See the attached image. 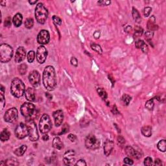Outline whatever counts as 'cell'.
<instances>
[{
    "label": "cell",
    "mask_w": 166,
    "mask_h": 166,
    "mask_svg": "<svg viewBox=\"0 0 166 166\" xmlns=\"http://www.w3.org/2000/svg\"><path fill=\"white\" fill-rule=\"evenodd\" d=\"M34 21L33 18H27L25 22V26L27 29H31L33 27Z\"/></svg>",
    "instance_id": "35"
},
{
    "label": "cell",
    "mask_w": 166,
    "mask_h": 166,
    "mask_svg": "<svg viewBox=\"0 0 166 166\" xmlns=\"http://www.w3.org/2000/svg\"><path fill=\"white\" fill-rule=\"evenodd\" d=\"M26 57V51L24 47H19L16 50L14 60L17 63L22 62Z\"/></svg>",
    "instance_id": "16"
},
{
    "label": "cell",
    "mask_w": 166,
    "mask_h": 166,
    "mask_svg": "<svg viewBox=\"0 0 166 166\" xmlns=\"http://www.w3.org/2000/svg\"><path fill=\"white\" fill-rule=\"evenodd\" d=\"M85 146L88 149H97L100 146V141L94 135L90 134L85 140Z\"/></svg>",
    "instance_id": "8"
},
{
    "label": "cell",
    "mask_w": 166,
    "mask_h": 166,
    "mask_svg": "<svg viewBox=\"0 0 166 166\" xmlns=\"http://www.w3.org/2000/svg\"><path fill=\"white\" fill-rule=\"evenodd\" d=\"M113 147H114V143L112 141H110V140H107V141H105V144H104V153L107 156V157H108L110 153L112 152V150H113Z\"/></svg>",
    "instance_id": "18"
},
{
    "label": "cell",
    "mask_w": 166,
    "mask_h": 166,
    "mask_svg": "<svg viewBox=\"0 0 166 166\" xmlns=\"http://www.w3.org/2000/svg\"><path fill=\"white\" fill-rule=\"evenodd\" d=\"M158 149L162 152H165L166 151V141L165 140H162L158 142L157 145Z\"/></svg>",
    "instance_id": "28"
},
{
    "label": "cell",
    "mask_w": 166,
    "mask_h": 166,
    "mask_svg": "<svg viewBox=\"0 0 166 166\" xmlns=\"http://www.w3.org/2000/svg\"><path fill=\"white\" fill-rule=\"evenodd\" d=\"M125 152L129 157L132 158L140 159L142 157V151L141 149L137 147H132V146H127L125 148Z\"/></svg>",
    "instance_id": "10"
},
{
    "label": "cell",
    "mask_w": 166,
    "mask_h": 166,
    "mask_svg": "<svg viewBox=\"0 0 166 166\" xmlns=\"http://www.w3.org/2000/svg\"><path fill=\"white\" fill-rule=\"evenodd\" d=\"M50 36L49 33L47 30H40L37 36V41L40 44H46L49 42Z\"/></svg>",
    "instance_id": "14"
},
{
    "label": "cell",
    "mask_w": 166,
    "mask_h": 166,
    "mask_svg": "<svg viewBox=\"0 0 166 166\" xmlns=\"http://www.w3.org/2000/svg\"><path fill=\"white\" fill-rule=\"evenodd\" d=\"M144 165H152V160L151 157H147L144 160Z\"/></svg>",
    "instance_id": "41"
},
{
    "label": "cell",
    "mask_w": 166,
    "mask_h": 166,
    "mask_svg": "<svg viewBox=\"0 0 166 166\" xmlns=\"http://www.w3.org/2000/svg\"><path fill=\"white\" fill-rule=\"evenodd\" d=\"M53 22H54L56 25H60L61 24H62V19H61L59 17L57 16H53Z\"/></svg>",
    "instance_id": "40"
},
{
    "label": "cell",
    "mask_w": 166,
    "mask_h": 166,
    "mask_svg": "<svg viewBox=\"0 0 166 166\" xmlns=\"http://www.w3.org/2000/svg\"><path fill=\"white\" fill-rule=\"evenodd\" d=\"M68 138L69 139L71 142H75L77 140V136L73 134H69L68 136Z\"/></svg>",
    "instance_id": "44"
},
{
    "label": "cell",
    "mask_w": 166,
    "mask_h": 166,
    "mask_svg": "<svg viewBox=\"0 0 166 166\" xmlns=\"http://www.w3.org/2000/svg\"><path fill=\"white\" fill-rule=\"evenodd\" d=\"M51 127H52V123L49 116L46 113H44L41 117L39 122V128L40 132L42 134H46L51 130Z\"/></svg>",
    "instance_id": "6"
},
{
    "label": "cell",
    "mask_w": 166,
    "mask_h": 166,
    "mask_svg": "<svg viewBox=\"0 0 166 166\" xmlns=\"http://www.w3.org/2000/svg\"><path fill=\"white\" fill-rule=\"evenodd\" d=\"M23 16L20 13H17L13 19V22L16 27H19L22 24Z\"/></svg>",
    "instance_id": "21"
},
{
    "label": "cell",
    "mask_w": 166,
    "mask_h": 166,
    "mask_svg": "<svg viewBox=\"0 0 166 166\" xmlns=\"http://www.w3.org/2000/svg\"><path fill=\"white\" fill-rule=\"evenodd\" d=\"M18 71H19V74L21 75H24L26 73L27 70V66L25 64H22L21 65L18 66Z\"/></svg>",
    "instance_id": "29"
},
{
    "label": "cell",
    "mask_w": 166,
    "mask_h": 166,
    "mask_svg": "<svg viewBox=\"0 0 166 166\" xmlns=\"http://www.w3.org/2000/svg\"><path fill=\"white\" fill-rule=\"evenodd\" d=\"M112 112L113 114H119V112L118 110V108H117L116 106L113 105V108L112 110Z\"/></svg>",
    "instance_id": "51"
},
{
    "label": "cell",
    "mask_w": 166,
    "mask_h": 166,
    "mask_svg": "<svg viewBox=\"0 0 166 166\" xmlns=\"http://www.w3.org/2000/svg\"><path fill=\"white\" fill-rule=\"evenodd\" d=\"M64 163L67 165H71L74 164L75 161V152L74 150H69L64 155L63 158Z\"/></svg>",
    "instance_id": "13"
},
{
    "label": "cell",
    "mask_w": 166,
    "mask_h": 166,
    "mask_svg": "<svg viewBox=\"0 0 166 166\" xmlns=\"http://www.w3.org/2000/svg\"><path fill=\"white\" fill-rule=\"evenodd\" d=\"M71 64H72L73 66H74L77 67L78 66V61H77V59L75 57H72L71 58Z\"/></svg>",
    "instance_id": "47"
},
{
    "label": "cell",
    "mask_w": 166,
    "mask_h": 166,
    "mask_svg": "<svg viewBox=\"0 0 166 166\" xmlns=\"http://www.w3.org/2000/svg\"><path fill=\"white\" fill-rule=\"evenodd\" d=\"M97 93H98V94L99 95L100 97L102 98V100H104L105 101H106L107 103V105H108V104L109 102H107V99H108V95H107V93L105 90H104L103 88H99L97 90Z\"/></svg>",
    "instance_id": "23"
},
{
    "label": "cell",
    "mask_w": 166,
    "mask_h": 166,
    "mask_svg": "<svg viewBox=\"0 0 166 166\" xmlns=\"http://www.w3.org/2000/svg\"><path fill=\"white\" fill-rule=\"evenodd\" d=\"M15 135L18 139H23L29 135V130L27 125L21 123L16 127L15 130Z\"/></svg>",
    "instance_id": "9"
},
{
    "label": "cell",
    "mask_w": 166,
    "mask_h": 166,
    "mask_svg": "<svg viewBox=\"0 0 166 166\" xmlns=\"http://www.w3.org/2000/svg\"><path fill=\"white\" fill-rule=\"evenodd\" d=\"M132 16L134 18V19L136 20V22L137 23H140L141 22V18L140 17V14H139L138 11H137L136 8H135L134 7L132 8Z\"/></svg>",
    "instance_id": "27"
},
{
    "label": "cell",
    "mask_w": 166,
    "mask_h": 166,
    "mask_svg": "<svg viewBox=\"0 0 166 166\" xmlns=\"http://www.w3.org/2000/svg\"><path fill=\"white\" fill-rule=\"evenodd\" d=\"M53 147L55 149L58 150H60L63 148V143L61 141L60 138L58 136L55 138L53 140Z\"/></svg>",
    "instance_id": "22"
},
{
    "label": "cell",
    "mask_w": 166,
    "mask_h": 166,
    "mask_svg": "<svg viewBox=\"0 0 166 166\" xmlns=\"http://www.w3.org/2000/svg\"><path fill=\"white\" fill-rule=\"evenodd\" d=\"M13 56L12 47L7 44H3L0 46V60L2 63H6L11 60Z\"/></svg>",
    "instance_id": "4"
},
{
    "label": "cell",
    "mask_w": 166,
    "mask_h": 166,
    "mask_svg": "<svg viewBox=\"0 0 166 166\" xmlns=\"http://www.w3.org/2000/svg\"><path fill=\"white\" fill-rule=\"evenodd\" d=\"M154 36V33L152 31H151V30H149V31H147V32H145V38L147 39L148 41H150L151 39L152 38V36Z\"/></svg>",
    "instance_id": "38"
},
{
    "label": "cell",
    "mask_w": 166,
    "mask_h": 166,
    "mask_svg": "<svg viewBox=\"0 0 166 166\" xmlns=\"http://www.w3.org/2000/svg\"><path fill=\"white\" fill-rule=\"evenodd\" d=\"M35 53L34 51H30L27 54V60L29 63H31L34 61L35 59Z\"/></svg>",
    "instance_id": "37"
},
{
    "label": "cell",
    "mask_w": 166,
    "mask_h": 166,
    "mask_svg": "<svg viewBox=\"0 0 166 166\" xmlns=\"http://www.w3.org/2000/svg\"><path fill=\"white\" fill-rule=\"evenodd\" d=\"M91 48L96 52H97L99 54L101 55L102 53V50L101 49V46L99 45L96 44H91Z\"/></svg>",
    "instance_id": "31"
},
{
    "label": "cell",
    "mask_w": 166,
    "mask_h": 166,
    "mask_svg": "<svg viewBox=\"0 0 166 166\" xmlns=\"http://www.w3.org/2000/svg\"><path fill=\"white\" fill-rule=\"evenodd\" d=\"M18 118V110L16 108H11L6 111L4 115V119L6 122L13 123Z\"/></svg>",
    "instance_id": "11"
},
{
    "label": "cell",
    "mask_w": 166,
    "mask_h": 166,
    "mask_svg": "<svg viewBox=\"0 0 166 166\" xmlns=\"http://www.w3.org/2000/svg\"><path fill=\"white\" fill-rule=\"evenodd\" d=\"M48 17L47 8L41 3H38L35 8V18L36 21L40 24H44Z\"/></svg>",
    "instance_id": "3"
},
{
    "label": "cell",
    "mask_w": 166,
    "mask_h": 166,
    "mask_svg": "<svg viewBox=\"0 0 166 166\" xmlns=\"http://www.w3.org/2000/svg\"><path fill=\"white\" fill-rule=\"evenodd\" d=\"M99 36H100V33L99 32V31H96L95 33L94 34V36L96 39L99 38Z\"/></svg>",
    "instance_id": "54"
},
{
    "label": "cell",
    "mask_w": 166,
    "mask_h": 166,
    "mask_svg": "<svg viewBox=\"0 0 166 166\" xmlns=\"http://www.w3.org/2000/svg\"><path fill=\"white\" fill-rule=\"evenodd\" d=\"M25 98L29 101H35L36 96H35V91L33 88H28L25 92Z\"/></svg>",
    "instance_id": "19"
},
{
    "label": "cell",
    "mask_w": 166,
    "mask_h": 166,
    "mask_svg": "<svg viewBox=\"0 0 166 166\" xmlns=\"http://www.w3.org/2000/svg\"><path fill=\"white\" fill-rule=\"evenodd\" d=\"M29 80L30 83L35 87H37L40 84V75L38 71L36 70L30 72L29 75Z\"/></svg>",
    "instance_id": "15"
},
{
    "label": "cell",
    "mask_w": 166,
    "mask_h": 166,
    "mask_svg": "<svg viewBox=\"0 0 166 166\" xmlns=\"http://www.w3.org/2000/svg\"><path fill=\"white\" fill-rule=\"evenodd\" d=\"M154 165H158V166L162 165V161H161V160L158 159V158L156 159V160H155V162H154Z\"/></svg>",
    "instance_id": "53"
},
{
    "label": "cell",
    "mask_w": 166,
    "mask_h": 166,
    "mask_svg": "<svg viewBox=\"0 0 166 166\" xmlns=\"http://www.w3.org/2000/svg\"><path fill=\"white\" fill-rule=\"evenodd\" d=\"M0 98H1V101H0V107H1V110H3L4 108L5 105V100L4 97V92L1 91L0 94Z\"/></svg>",
    "instance_id": "36"
},
{
    "label": "cell",
    "mask_w": 166,
    "mask_h": 166,
    "mask_svg": "<svg viewBox=\"0 0 166 166\" xmlns=\"http://www.w3.org/2000/svg\"><path fill=\"white\" fill-rule=\"evenodd\" d=\"M43 84L48 91H53L57 86V77L55 70L53 66H48L44 69L43 73Z\"/></svg>",
    "instance_id": "1"
},
{
    "label": "cell",
    "mask_w": 166,
    "mask_h": 166,
    "mask_svg": "<svg viewBox=\"0 0 166 166\" xmlns=\"http://www.w3.org/2000/svg\"><path fill=\"white\" fill-rule=\"evenodd\" d=\"M118 141L119 143H121V144H123L125 142V139L121 136H118Z\"/></svg>",
    "instance_id": "52"
},
{
    "label": "cell",
    "mask_w": 166,
    "mask_h": 166,
    "mask_svg": "<svg viewBox=\"0 0 166 166\" xmlns=\"http://www.w3.org/2000/svg\"><path fill=\"white\" fill-rule=\"evenodd\" d=\"M144 43H145V42H144L143 41V40H138L137 41L135 42V46H136V48L140 49Z\"/></svg>",
    "instance_id": "42"
},
{
    "label": "cell",
    "mask_w": 166,
    "mask_h": 166,
    "mask_svg": "<svg viewBox=\"0 0 166 166\" xmlns=\"http://www.w3.org/2000/svg\"><path fill=\"white\" fill-rule=\"evenodd\" d=\"M20 111L23 116L29 119H31L36 112L35 106L31 102H25L23 104L21 107Z\"/></svg>",
    "instance_id": "5"
},
{
    "label": "cell",
    "mask_w": 166,
    "mask_h": 166,
    "mask_svg": "<svg viewBox=\"0 0 166 166\" xmlns=\"http://www.w3.org/2000/svg\"><path fill=\"white\" fill-rule=\"evenodd\" d=\"M124 162L125 163H126V164H128V165H132L133 163H134V162H133V161H132V160L130 159V158H125V159H124Z\"/></svg>",
    "instance_id": "50"
},
{
    "label": "cell",
    "mask_w": 166,
    "mask_h": 166,
    "mask_svg": "<svg viewBox=\"0 0 166 166\" xmlns=\"http://www.w3.org/2000/svg\"><path fill=\"white\" fill-rule=\"evenodd\" d=\"M99 5L102 6H107L108 5L110 4V1H99V2H97Z\"/></svg>",
    "instance_id": "46"
},
{
    "label": "cell",
    "mask_w": 166,
    "mask_h": 166,
    "mask_svg": "<svg viewBox=\"0 0 166 166\" xmlns=\"http://www.w3.org/2000/svg\"><path fill=\"white\" fill-rule=\"evenodd\" d=\"M121 100L122 102H123L125 105L127 106L129 104V102H130V101H131V97L127 94H124L123 96V97H122Z\"/></svg>",
    "instance_id": "33"
},
{
    "label": "cell",
    "mask_w": 166,
    "mask_h": 166,
    "mask_svg": "<svg viewBox=\"0 0 166 166\" xmlns=\"http://www.w3.org/2000/svg\"><path fill=\"white\" fill-rule=\"evenodd\" d=\"M141 134L145 137H150L152 135V128L149 126H145L141 129Z\"/></svg>",
    "instance_id": "24"
},
{
    "label": "cell",
    "mask_w": 166,
    "mask_h": 166,
    "mask_svg": "<svg viewBox=\"0 0 166 166\" xmlns=\"http://www.w3.org/2000/svg\"><path fill=\"white\" fill-rule=\"evenodd\" d=\"M36 2H37V0H35V1H29V3L31 5L35 4V3H36Z\"/></svg>",
    "instance_id": "57"
},
{
    "label": "cell",
    "mask_w": 166,
    "mask_h": 166,
    "mask_svg": "<svg viewBox=\"0 0 166 166\" xmlns=\"http://www.w3.org/2000/svg\"><path fill=\"white\" fill-rule=\"evenodd\" d=\"M53 116L55 119V123L57 127H59L64 119V113L61 110H58L53 112Z\"/></svg>",
    "instance_id": "17"
},
{
    "label": "cell",
    "mask_w": 166,
    "mask_h": 166,
    "mask_svg": "<svg viewBox=\"0 0 166 166\" xmlns=\"http://www.w3.org/2000/svg\"><path fill=\"white\" fill-rule=\"evenodd\" d=\"M42 139H43L44 141H48L49 139V136L47 134H45V135L43 136V137H42Z\"/></svg>",
    "instance_id": "55"
},
{
    "label": "cell",
    "mask_w": 166,
    "mask_h": 166,
    "mask_svg": "<svg viewBox=\"0 0 166 166\" xmlns=\"http://www.w3.org/2000/svg\"><path fill=\"white\" fill-rule=\"evenodd\" d=\"M68 130H69V127H68V125L67 124H64V126H63V127H62V132L60 133V134H65L67 132H68Z\"/></svg>",
    "instance_id": "45"
},
{
    "label": "cell",
    "mask_w": 166,
    "mask_h": 166,
    "mask_svg": "<svg viewBox=\"0 0 166 166\" xmlns=\"http://www.w3.org/2000/svg\"><path fill=\"white\" fill-rule=\"evenodd\" d=\"M141 50H142V51L144 53H147V52H148V51H149L148 46H147V45L145 43H144L143 44V46H141Z\"/></svg>",
    "instance_id": "48"
},
{
    "label": "cell",
    "mask_w": 166,
    "mask_h": 166,
    "mask_svg": "<svg viewBox=\"0 0 166 166\" xmlns=\"http://www.w3.org/2000/svg\"><path fill=\"white\" fill-rule=\"evenodd\" d=\"M27 127L29 130V138L30 141H37L39 138L38 132L37 127L36 125L33 121L30 120L27 123Z\"/></svg>",
    "instance_id": "7"
},
{
    "label": "cell",
    "mask_w": 166,
    "mask_h": 166,
    "mask_svg": "<svg viewBox=\"0 0 166 166\" xmlns=\"http://www.w3.org/2000/svg\"><path fill=\"white\" fill-rule=\"evenodd\" d=\"M46 96L47 97V98L49 99H50V100H51V99H52V97H52V96H51V95H50V94H49L48 93H46Z\"/></svg>",
    "instance_id": "56"
},
{
    "label": "cell",
    "mask_w": 166,
    "mask_h": 166,
    "mask_svg": "<svg viewBox=\"0 0 166 166\" xmlns=\"http://www.w3.org/2000/svg\"><path fill=\"white\" fill-rule=\"evenodd\" d=\"M47 56V51L46 47L43 46H40L38 47L36 51V60L40 64H43L46 61Z\"/></svg>",
    "instance_id": "12"
},
{
    "label": "cell",
    "mask_w": 166,
    "mask_h": 166,
    "mask_svg": "<svg viewBox=\"0 0 166 166\" xmlns=\"http://www.w3.org/2000/svg\"><path fill=\"white\" fill-rule=\"evenodd\" d=\"M18 162L17 161L16 159L15 158H11L8 159L7 160H6V162H5V165H18Z\"/></svg>",
    "instance_id": "32"
},
{
    "label": "cell",
    "mask_w": 166,
    "mask_h": 166,
    "mask_svg": "<svg viewBox=\"0 0 166 166\" xmlns=\"http://www.w3.org/2000/svg\"><path fill=\"white\" fill-rule=\"evenodd\" d=\"M75 165L78 166H86V163L85 162V161L84 160H79Z\"/></svg>",
    "instance_id": "49"
},
{
    "label": "cell",
    "mask_w": 166,
    "mask_h": 166,
    "mask_svg": "<svg viewBox=\"0 0 166 166\" xmlns=\"http://www.w3.org/2000/svg\"><path fill=\"white\" fill-rule=\"evenodd\" d=\"M143 30L141 27H136V29H135V33L134 34V38H138L140 36H141L143 34Z\"/></svg>",
    "instance_id": "30"
},
{
    "label": "cell",
    "mask_w": 166,
    "mask_h": 166,
    "mask_svg": "<svg viewBox=\"0 0 166 166\" xmlns=\"http://www.w3.org/2000/svg\"><path fill=\"white\" fill-rule=\"evenodd\" d=\"M4 25L5 27H11V17H7V18L5 20V23Z\"/></svg>",
    "instance_id": "43"
},
{
    "label": "cell",
    "mask_w": 166,
    "mask_h": 166,
    "mask_svg": "<svg viewBox=\"0 0 166 166\" xmlns=\"http://www.w3.org/2000/svg\"><path fill=\"white\" fill-rule=\"evenodd\" d=\"M27 149V147L26 145H22L20 147H19V148L16 149L15 150L14 154H15L16 156H18V157H22V156H23V155L24 154V153H25V151H26Z\"/></svg>",
    "instance_id": "25"
},
{
    "label": "cell",
    "mask_w": 166,
    "mask_h": 166,
    "mask_svg": "<svg viewBox=\"0 0 166 166\" xmlns=\"http://www.w3.org/2000/svg\"><path fill=\"white\" fill-rule=\"evenodd\" d=\"M25 87L24 83L19 78H14L12 80L11 85V91L13 96L15 97H19L23 96L25 93Z\"/></svg>",
    "instance_id": "2"
},
{
    "label": "cell",
    "mask_w": 166,
    "mask_h": 166,
    "mask_svg": "<svg viewBox=\"0 0 166 166\" xmlns=\"http://www.w3.org/2000/svg\"><path fill=\"white\" fill-rule=\"evenodd\" d=\"M154 99H152L147 101L146 104H145V108H147V109H148L149 110H152L154 108Z\"/></svg>",
    "instance_id": "34"
},
{
    "label": "cell",
    "mask_w": 166,
    "mask_h": 166,
    "mask_svg": "<svg viewBox=\"0 0 166 166\" xmlns=\"http://www.w3.org/2000/svg\"><path fill=\"white\" fill-rule=\"evenodd\" d=\"M10 136H11V134H10L9 132L7 129H4L1 133V140L2 141H7L9 139Z\"/></svg>",
    "instance_id": "26"
},
{
    "label": "cell",
    "mask_w": 166,
    "mask_h": 166,
    "mask_svg": "<svg viewBox=\"0 0 166 166\" xmlns=\"http://www.w3.org/2000/svg\"><path fill=\"white\" fill-rule=\"evenodd\" d=\"M151 11H152V8L149 7H147L144 8L143 9V14L145 17H148L150 15L151 13Z\"/></svg>",
    "instance_id": "39"
},
{
    "label": "cell",
    "mask_w": 166,
    "mask_h": 166,
    "mask_svg": "<svg viewBox=\"0 0 166 166\" xmlns=\"http://www.w3.org/2000/svg\"><path fill=\"white\" fill-rule=\"evenodd\" d=\"M155 22H156L155 17L152 16L151 17L148 23H147V28H148L149 30L152 31V32L154 30H156L158 29V25L155 24Z\"/></svg>",
    "instance_id": "20"
}]
</instances>
